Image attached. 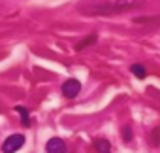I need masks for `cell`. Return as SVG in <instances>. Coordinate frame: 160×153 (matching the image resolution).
I'll return each instance as SVG.
<instances>
[{
	"mask_svg": "<svg viewBox=\"0 0 160 153\" xmlns=\"http://www.w3.org/2000/svg\"><path fill=\"white\" fill-rule=\"evenodd\" d=\"M23 144H25V136L23 134H12V136H8L4 140L2 153H15V151H19L23 147Z\"/></svg>",
	"mask_w": 160,
	"mask_h": 153,
	"instance_id": "1",
	"label": "cell"
},
{
	"mask_svg": "<svg viewBox=\"0 0 160 153\" xmlns=\"http://www.w3.org/2000/svg\"><path fill=\"white\" fill-rule=\"evenodd\" d=\"M94 42H96V36L92 34V36H89V38H87V40H85L83 44H79V45H77V49H83V47H85L87 44H94Z\"/></svg>",
	"mask_w": 160,
	"mask_h": 153,
	"instance_id": "7",
	"label": "cell"
},
{
	"mask_svg": "<svg viewBox=\"0 0 160 153\" xmlns=\"http://www.w3.org/2000/svg\"><path fill=\"white\" fill-rule=\"evenodd\" d=\"M15 112H19L23 125H28V110H27V108H23V106H17V108H15Z\"/></svg>",
	"mask_w": 160,
	"mask_h": 153,
	"instance_id": "6",
	"label": "cell"
},
{
	"mask_svg": "<svg viewBox=\"0 0 160 153\" xmlns=\"http://www.w3.org/2000/svg\"><path fill=\"white\" fill-rule=\"evenodd\" d=\"M94 149H96V153H111V145H109V142L108 140H96L94 144Z\"/></svg>",
	"mask_w": 160,
	"mask_h": 153,
	"instance_id": "4",
	"label": "cell"
},
{
	"mask_svg": "<svg viewBox=\"0 0 160 153\" xmlns=\"http://www.w3.org/2000/svg\"><path fill=\"white\" fill-rule=\"evenodd\" d=\"M45 149H47V153H66V144L60 138H51L45 144Z\"/></svg>",
	"mask_w": 160,
	"mask_h": 153,
	"instance_id": "3",
	"label": "cell"
},
{
	"mask_svg": "<svg viewBox=\"0 0 160 153\" xmlns=\"http://www.w3.org/2000/svg\"><path fill=\"white\" fill-rule=\"evenodd\" d=\"M79 91H81V83H79L77 80H68L62 83V95L66 98H73Z\"/></svg>",
	"mask_w": 160,
	"mask_h": 153,
	"instance_id": "2",
	"label": "cell"
},
{
	"mask_svg": "<svg viewBox=\"0 0 160 153\" xmlns=\"http://www.w3.org/2000/svg\"><path fill=\"white\" fill-rule=\"evenodd\" d=\"M132 74L136 76V78L143 80L145 76H147V70H145V66H143V64H132Z\"/></svg>",
	"mask_w": 160,
	"mask_h": 153,
	"instance_id": "5",
	"label": "cell"
}]
</instances>
